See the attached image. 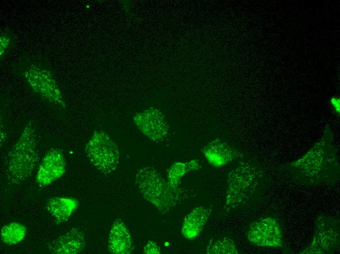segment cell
<instances>
[{
    "label": "cell",
    "instance_id": "cell-1",
    "mask_svg": "<svg viewBox=\"0 0 340 254\" xmlns=\"http://www.w3.org/2000/svg\"><path fill=\"white\" fill-rule=\"evenodd\" d=\"M135 184L144 198L162 214L172 212L189 197L188 190L171 187L155 169L149 166L138 169Z\"/></svg>",
    "mask_w": 340,
    "mask_h": 254
},
{
    "label": "cell",
    "instance_id": "cell-2",
    "mask_svg": "<svg viewBox=\"0 0 340 254\" xmlns=\"http://www.w3.org/2000/svg\"><path fill=\"white\" fill-rule=\"evenodd\" d=\"M35 128L29 122L9 152L6 178L10 184H19L30 176L39 161Z\"/></svg>",
    "mask_w": 340,
    "mask_h": 254
},
{
    "label": "cell",
    "instance_id": "cell-3",
    "mask_svg": "<svg viewBox=\"0 0 340 254\" xmlns=\"http://www.w3.org/2000/svg\"><path fill=\"white\" fill-rule=\"evenodd\" d=\"M257 185L255 168L243 164L232 170L227 178L224 210L230 212L246 203L253 196Z\"/></svg>",
    "mask_w": 340,
    "mask_h": 254
},
{
    "label": "cell",
    "instance_id": "cell-4",
    "mask_svg": "<svg viewBox=\"0 0 340 254\" xmlns=\"http://www.w3.org/2000/svg\"><path fill=\"white\" fill-rule=\"evenodd\" d=\"M85 151L90 163L101 172L110 173L117 168L120 153L117 145L105 132L95 131Z\"/></svg>",
    "mask_w": 340,
    "mask_h": 254
},
{
    "label": "cell",
    "instance_id": "cell-5",
    "mask_svg": "<svg viewBox=\"0 0 340 254\" xmlns=\"http://www.w3.org/2000/svg\"><path fill=\"white\" fill-rule=\"evenodd\" d=\"M282 233L278 222L271 217H261L250 226L248 240L257 246L278 247L282 245Z\"/></svg>",
    "mask_w": 340,
    "mask_h": 254
},
{
    "label": "cell",
    "instance_id": "cell-6",
    "mask_svg": "<svg viewBox=\"0 0 340 254\" xmlns=\"http://www.w3.org/2000/svg\"><path fill=\"white\" fill-rule=\"evenodd\" d=\"M66 162L62 150L51 148L42 160L36 176L40 187H46L61 178L65 173Z\"/></svg>",
    "mask_w": 340,
    "mask_h": 254
},
{
    "label": "cell",
    "instance_id": "cell-7",
    "mask_svg": "<svg viewBox=\"0 0 340 254\" xmlns=\"http://www.w3.org/2000/svg\"><path fill=\"white\" fill-rule=\"evenodd\" d=\"M137 127L152 141H164L168 135L169 126L164 115L157 109L147 110L134 117Z\"/></svg>",
    "mask_w": 340,
    "mask_h": 254
},
{
    "label": "cell",
    "instance_id": "cell-8",
    "mask_svg": "<svg viewBox=\"0 0 340 254\" xmlns=\"http://www.w3.org/2000/svg\"><path fill=\"white\" fill-rule=\"evenodd\" d=\"M201 151L209 164L215 168L223 167L241 155L237 149L218 139L209 143Z\"/></svg>",
    "mask_w": 340,
    "mask_h": 254
},
{
    "label": "cell",
    "instance_id": "cell-9",
    "mask_svg": "<svg viewBox=\"0 0 340 254\" xmlns=\"http://www.w3.org/2000/svg\"><path fill=\"white\" fill-rule=\"evenodd\" d=\"M85 237L79 229L73 228L62 235L47 246L49 251L54 254H77L85 248Z\"/></svg>",
    "mask_w": 340,
    "mask_h": 254
},
{
    "label": "cell",
    "instance_id": "cell-10",
    "mask_svg": "<svg viewBox=\"0 0 340 254\" xmlns=\"http://www.w3.org/2000/svg\"><path fill=\"white\" fill-rule=\"evenodd\" d=\"M108 250L113 254H129L133 244L131 235L125 223L119 219L112 224L108 238Z\"/></svg>",
    "mask_w": 340,
    "mask_h": 254
},
{
    "label": "cell",
    "instance_id": "cell-11",
    "mask_svg": "<svg viewBox=\"0 0 340 254\" xmlns=\"http://www.w3.org/2000/svg\"><path fill=\"white\" fill-rule=\"evenodd\" d=\"M328 224L326 225L323 221L320 225L318 223L313 242L307 249V250H310L305 253H325L337 245L336 241L338 240L337 228L330 225L329 222Z\"/></svg>",
    "mask_w": 340,
    "mask_h": 254
},
{
    "label": "cell",
    "instance_id": "cell-12",
    "mask_svg": "<svg viewBox=\"0 0 340 254\" xmlns=\"http://www.w3.org/2000/svg\"><path fill=\"white\" fill-rule=\"evenodd\" d=\"M211 207L198 206L191 210L185 217L181 233L187 239L196 237L202 231L212 212Z\"/></svg>",
    "mask_w": 340,
    "mask_h": 254
},
{
    "label": "cell",
    "instance_id": "cell-13",
    "mask_svg": "<svg viewBox=\"0 0 340 254\" xmlns=\"http://www.w3.org/2000/svg\"><path fill=\"white\" fill-rule=\"evenodd\" d=\"M79 205L77 199L71 197H54L49 199L46 207L54 217L59 222L67 221Z\"/></svg>",
    "mask_w": 340,
    "mask_h": 254
},
{
    "label": "cell",
    "instance_id": "cell-14",
    "mask_svg": "<svg viewBox=\"0 0 340 254\" xmlns=\"http://www.w3.org/2000/svg\"><path fill=\"white\" fill-rule=\"evenodd\" d=\"M201 168L198 159L188 162H176L168 169L167 182L173 188L179 187L183 176L191 170H198Z\"/></svg>",
    "mask_w": 340,
    "mask_h": 254
},
{
    "label": "cell",
    "instance_id": "cell-15",
    "mask_svg": "<svg viewBox=\"0 0 340 254\" xmlns=\"http://www.w3.org/2000/svg\"><path fill=\"white\" fill-rule=\"evenodd\" d=\"M26 233V228L22 224L12 222L4 225L1 229L0 239L9 245L17 244L22 241Z\"/></svg>",
    "mask_w": 340,
    "mask_h": 254
},
{
    "label": "cell",
    "instance_id": "cell-16",
    "mask_svg": "<svg viewBox=\"0 0 340 254\" xmlns=\"http://www.w3.org/2000/svg\"><path fill=\"white\" fill-rule=\"evenodd\" d=\"M207 254H238L234 241L225 236L211 239L206 249Z\"/></svg>",
    "mask_w": 340,
    "mask_h": 254
},
{
    "label": "cell",
    "instance_id": "cell-17",
    "mask_svg": "<svg viewBox=\"0 0 340 254\" xmlns=\"http://www.w3.org/2000/svg\"><path fill=\"white\" fill-rule=\"evenodd\" d=\"M160 247L156 242L149 241L144 248V253L146 254H159Z\"/></svg>",
    "mask_w": 340,
    "mask_h": 254
},
{
    "label": "cell",
    "instance_id": "cell-18",
    "mask_svg": "<svg viewBox=\"0 0 340 254\" xmlns=\"http://www.w3.org/2000/svg\"><path fill=\"white\" fill-rule=\"evenodd\" d=\"M331 103L334 108L335 110L337 112H340V100L336 97L332 98L331 100Z\"/></svg>",
    "mask_w": 340,
    "mask_h": 254
}]
</instances>
